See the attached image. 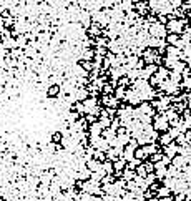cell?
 Listing matches in <instances>:
<instances>
[{
    "label": "cell",
    "mask_w": 191,
    "mask_h": 201,
    "mask_svg": "<svg viewBox=\"0 0 191 201\" xmlns=\"http://www.w3.org/2000/svg\"><path fill=\"white\" fill-rule=\"evenodd\" d=\"M164 40H166V45H173L174 47V45H176V42L179 40V35H176V33H168Z\"/></svg>",
    "instance_id": "52a82bcc"
},
{
    "label": "cell",
    "mask_w": 191,
    "mask_h": 201,
    "mask_svg": "<svg viewBox=\"0 0 191 201\" xmlns=\"http://www.w3.org/2000/svg\"><path fill=\"white\" fill-rule=\"evenodd\" d=\"M164 153H166V155H164V156H168L169 160H173V158L176 156V153H178V145H174V143H169L168 146H164Z\"/></svg>",
    "instance_id": "277c9868"
},
{
    "label": "cell",
    "mask_w": 191,
    "mask_h": 201,
    "mask_svg": "<svg viewBox=\"0 0 191 201\" xmlns=\"http://www.w3.org/2000/svg\"><path fill=\"white\" fill-rule=\"evenodd\" d=\"M161 158H163V155H161V153H155V155H151V160H153V163L161 161Z\"/></svg>",
    "instance_id": "9a60e30c"
},
{
    "label": "cell",
    "mask_w": 191,
    "mask_h": 201,
    "mask_svg": "<svg viewBox=\"0 0 191 201\" xmlns=\"http://www.w3.org/2000/svg\"><path fill=\"white\" fill-rule=\"evenodd\" d=\"M188 107H189V108H191V93H189V95H188Z\"/></svg>",
    "instance_id": "44dd1931"
},
{
    "label": "cell",
    "mask_w": 191,
    "mask_h": 201,
    "mask_svg": "<svg viewBox=\"0 0 191 201\" xmlns=\"http://www.w3.org/2000/svg\"><path fill=\"white\" fill-rule=\"evenodd\" d=\"M164 50L168 52L166 57H173V58H178L179 53H181V50L176 48V47H173V45H166V48H164Z\"/></svg>",
    "instance_id": "8992f818"
},
{
    "label": "cell",
    "mask_w": 191,
    "mask_h": 201,
    "mask_svg": "<svg viewBox=\"0 0 191 201\" xmlns=\"http://www.w3.org/2000/svg\"><path fill=\"white\" fill-rule=\"evenodd\" d=\"M181 87H184V88L191 90V75H189L188 78H184V80H183V83H181Z\"/></svg>",
    "instance_id": "4fadbf2b"
},
{
    "label": "cell",
    "mask_w": 191,
    "mask_h": 201,
    "mask_svg": "<svg viewBox=\"0 0 191 201\" xmlns=\"http://www.w3.org/2000/svg\"><path fill=\"white\" fill-rule=\"evenodd\" d=\"M138 171H140V174H143V176L146 174V171H145V168H143V166H140V168H138Z\"/></svg>",
    "instance_id": "ac0fdd59"
},
{
    "label": "cell",
    "mask_w": 191,
    "mask_h": 201,
    "mask_svg": "<svg viewBox=\"0 0 191 201\" xmlns=\"http://www.w3.org/2000/svg\"><path fill=\"white\" fill-rule=\"evenodd\" d=\"M146 170H148V171L153 170V165H151V163H148V165H146Z\"/></svg>",
    "instance_id": "ffe728a7"
},
{
    "label": "cell",
    "mask_w": 191,
    "mask_h": 201,
    "mask_svg": "<svg viewBox=\"0 0 191 201\" xmlns=\"http://www.w3.org/2000/svg\"><path fill=\"white\" fill-rule=\"evenodd\" d=\"M148 10H150V7H148V3H145V2H138L135 5V12L138 15H145V13H148Z\"/></svg>",
    "instance_id": "5b68a950"
},
{
    "label": "cell",
    "mask_w": 191,
    "mask_h": 201,
    "mask_svg": "<svg viewBox=\"0 0 191 201\" xmlns=\"http://www.w3.org/2000/svg\"><path fill=\"white\" fill-rule=\"evenodd\" d=\"M151 126H153V130H155V131H163V130H168L169 123H168V120L161 115V116H156L155 123H153Z\"/></svg>",
    "instance_id": "7a4b0ae2"
},
{
    "label": "cell",
    "mask_w": 191,
    "mask_h": 201,
    "mask_svg": "<svg viewBox=\"0 0 191 201\" xmlns=\"http://www.w3.org/2000/svg\"><path fill=\"white\" fill-rule=\"evenodd\" d=\"M148 33H150V37H155V38H166L168 35V30L164 25H161L160 22H155L150 25V28H148Z\"/></svg>",
    "instance_id": "6da1fadb"
},
{
    "label": "cell",
    "mask_w": 191,
    "mask_h": 201,
    "mask_svg": "<svg viewBox=\"0 0 191 201\" xmlns=\"http://www.w3.org/2000/svg\"><path fill=\"white\" fill-rule=\"evenodd\" d=\"M150 201H156V199H150Z\"/></svg>",
    "instance_id": "cb8c5ba5"
},
{
    "label": "cell",
    "mask_w": 191,
    "mask_h": 201,
    "mask_svg": "<svg viewBox=\"0 0 191 201\" xmlns=\"http://www.w3.org/2000/svg\"><path fill=\"white\" fill-rule=\"evenodd\" d=\"M125 176H126V178H133V173H131V171H126Z\"/></svg>",
    "instance_id": "d6986e66"
},
{
    "label": "cell",
    "mask_w": 191,
    "mask_h": 201,
    "mask_svg": "<svg viewBox=\"0 0 191 201\" xmlns=\"http://www.w3.org/2000/svg\"><path fill=\"white\" fill-rule=\"evenodd\" d=\"M168 193H169V189H168L166 186H164V188H161V189H160V196H166Z\"/></svg>",
    "instance_id": "e0dca14e"
},
{
    "label": "cell",
    "mask_w": 191,
    "mask_h": 201,
    "mask_svg": "<svg viewBox=\"0 0 191 201\" xmlns=\"http://www.w3.org/2000/svg\"><path fill=\"white\" fill-rule=\"evenodd\" d=\"M126 18L131 20V22H135V20L138 18V13L135 12V10H130V12H128V17H126Z\"/></svg>",
    "instance_id": "5bb4252c"
},
{
    "label": "cell",
    "mask_w": 191,
    "mask_h": 201,
    "mask_svg": "<svg viewBox=\"0 0 191 201\" xmlns=\"http://www.w3.org/2000/svg\"><path fill=\"white\" fill-rule=\"evenodd\" d=\"M178 62H179L178 58H173V57H166V58H164V65H166L164 68H171V70H173V68H174V65H176Z\"/></svg>",
    "instance_id": "ba28073f"
},
{
    "label": "cell",
    "mask_w": 191,
    "mask_h": 201,
    "mask_svg": "<svg viewBox=\"0 0 191 201\" xmlns=\"http://www.w3.org/2000/svg\"><path fill=\"white\" fill-rule=\"evenodd\" d=\"M155 179H156V174H153V173H151L150 176L146 178V184H151L153 181H155Z\"/></svg>",
    "instance_id": "2e32d148"
},
{
    "label": "cell",
    "mask_w": 191,
    "mask_h": 201,
    "mask_svg": "<svg viewBox=\"0 0 191 201\" xmlns=\"http://www.w3.org/2000/svg\"><path fill=\"white\" fill-rule=\"evenodd\" d=\"M163 201H173V199H163Z\"/></svg>",
    "instance_id": "603a6c76"
},
{
    "label": "cell",
    "mask_w": 191,
    "mask_h": 201,
    "mask_svg": "<svg viewBox=\"0 0 191 201\" xmlns=\"http://www.w3.org/2000/svg\"><path fill=\"white\" fill-rule=\"evenodd\" d=\"M168 135L171 136V140H173V138H176V136H178V135H181V133H179V131H178L176 128H169V130H168Z\"/></svg>",
    "instance_id": "7c38bea8"
},
{
    "label": "cell",
    "mask_w": 191,
    "mask_h": 201,
    "mask_svg": "<svg viewBox=\"0 0 191 201\" xmlns=\"http://www.w3.org/2000/svg\"><path fill=\"white\" fill-rule=\"evenodd\" d=\"M160 141H161V145H164V146H168V145L171 143L173 140H171V136H169L168 133H164V135L161 136V140H160Z\"/></svg>",
    "instance_id": "30bf717a"
},
{
    "label": "cell",
    "mask_w": 191,
    "mask_h": 201,
    "mask_svg": "<svg viewBox=\"0 0 191 201\" xmlns=\"http://www.w3.org/2000/svg\"><path fill=\"white\" fill-rule=\"evenodd\" d=\"M126 98H128V100H130V102L133 103V105H135V103H138V102L141 100V98H140V95H138L136 92H128V95H126Z\"/></svg>",
    "instance_id": "9c48e42d"
},
{
    "label": "cell",
    "mask_w": 191,
    "mask_h": 201,
    "mask_svg": "<svg viewBox=\"0 0 191 201\" xmlns=\"http://www.w3.org/2000/svg\"><path fill=\"white\" fill-rule=\"evenodd\" d=\"M136 2H145V0H136Z\"/></svg>",
    "instance_id": "7402d4cb"
},
{
    "label": "cell",
    "mask_w": 191,
    "mask_h": 201,
    "mask_svg": "<svg viewBox=\"0 0 191 201\" xmlns=\"http://www.w3.org/2000/svg\"><path fill=\"white\" fill-rule=\"evenodd\" d=\"M188 165V160H186V156H174L173 160H171V166H174L176 170H179V168H184Z\"/></svg>",
    "instance_id": "3957f363"
},
{
    "label": "cell",
    "mask_w": 191,
    "mask_h": 201,
    "mask_svg": "<svg viewBox=\"0 0 191 201\" xmlns=\"http://www.w3.org/2000/svg\"><path fill=\"white\" fill-rule=\"evenodd\" d=\"M138 77H140V70H136V68H133V70L128 72V78H130V80H136Z\"/></svg>",
    "instance_id": "8fae6325"
}]
</instances>
